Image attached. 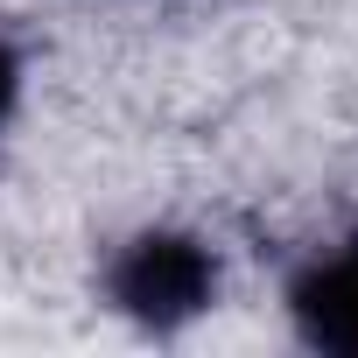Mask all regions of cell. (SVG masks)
<instances>
[{
  "label": "cell",
  "mask_w": 358,
  "mask_h": 358,
  "mask_svg": "<svg viewBox=\"0 0 358 358\" xmlns=\"http://www.w3.org/2000/svg\"><path fill=\"white\" fill-rule=\"evenodd\" d=\"M211 295H218V260L197 239H183V232H141L113 260V302L134 323H148V330L190 323Z\"/></svg>",
  "instance_id": "1"
},
{
  "label": "cell",
  "mask_w": 358,
  "mask_h": 358,
  "mask_svg": "<svg viewBox=\"0 0 358 358\" xmlns=\"http://www.w3.org/2000/svg\"><path fill=\"white\" fill-rule=\"evenodd\" d=\"M295 323L316 351H344L358 358V239L330 260H316L295 281Z\"/></svg>",
  "instance_id": "2"
},
{
  "label": "cell",
  "mask_w": 358,
  "mask_h": 358,
  "mask_svg": "<svg viewBox=\"0 0 358 358\" xmlns=\"http://www.w3.org/2000/svg\"><path fill=\"white\" fill-rule=\"evenodd\" d=\"M15 85H22V71H15L8 43H0V120H8V106H15Z\"/></svg>",
  "instance_id": "3"
}]
</instances>
